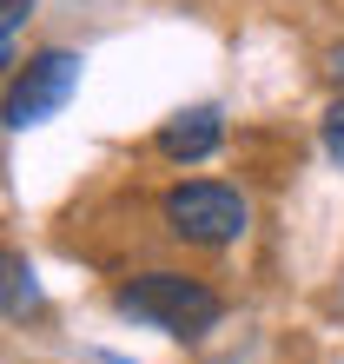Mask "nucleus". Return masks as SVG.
Instances as JSON below:
<instances>
[{"label":"nucleus","instance_id":"f257e3e1","mask_svg":"<svg viewBox=\"0 0 344 364\" xmlns=\"http://www.w3.org/2000/svg\"><path fill=\"white\" fill-rule=\"evenodd\" d=\"M113 305H119V318L153 325L166 338H205L225 318V298L205 278H186V272H139L113 291Z\"/></svg>","mask_w":344,"mask_h":364},{"label":"nucleus","instance_id":"f03ea898","mask_svg":"<svg viewBox=\"0 0 344 364\" xmlns=\"http://www.w3.org/2000/svg\"><path fill=\"white\" fill-rule=\"evenodd\" d=\"M159 212H166V232H172V239H186V245H199V252L239 245L245 225H252L245 192L239 186H219V179H179L159 199Z\"/></svg>","mask_w":344,"mask_h":364},{"label":"nucleus","instance_id":"7ed1b4c3","mask_svg":"<svg viewBox=\"0 0 344 364\" xmlns=\"http://www.w3.org/2000/svg\"><path fill=\"white\" fill-rule=\"evenodd\" d=\"M80 73H86V60L73 47H40V53H27L14 67L7 93H0V126H7V133H33V126H47L60 106L80 93Z\"/></svg>","mask_w":344,"mask_h":364},{"label":"nucleus","instance_id":"20e7f679","mask_svg":"<svg viewBox=\"0 0 344 364\" xmlns=\"http://www.w3.org/2000/svg\"><path fill=\"white\" fill-rule=\"evenodd\" d=\"M219 139H225L219 106H186V113H172V119L159 126V153H166V159H179V166L212 159V153H219Z\"/></svg>","mask_w":344,"mask_h":364},{"label":"nucleus","instance_id":"39448f33","mask_svg":"<svg viewBox=\"0 0 344 364\" xmlns=\"http://www.w3.org/2000/svg\"><path fill=\"white\" fill-rule=\"evenodd\" d=\"M0 318H14V325H40L47 318V291H40L27 252H14V245H0Z\"/></svg>","mask_w":344,"mask_h":364},{"label":"nucleus","instance_id":"423d86ee","mask_svg":"<svg viewBox=\"0 0 344 364\" xmlns=\"http://www.w3.org/2000/svg\"><path fill=\"white\" fill-rule=\"evenodd\" d=\"M318 133H325V153H331V166H344V100L325 113V126H318Z\"/></svg>","mask_w":344,"mask_h":364},{"label":"nucleus","instance_id":"0eeeda50","mask_svg":"<svg viewBox=\"0 0 344 364\" xmlns=\"http://www.w3.org/2000/svg\"><path fill=\"white\" fill-rule=\"evenodd\" d=\"M20 20H27V0H0V40H7Z\"/></svg>","mask_w":344,"mask_h":364},{"label":"nucleus","instance_id":"6e6552de","mask_svg":"<svg viewBox=\"0 0 344 364\" xmlns=\"http://www.w3.org/2000/svg\"><path fill=\"white\" fill-rule=\"evenodd\" d=\"M14 67H20V60L7 53V40H0V80H14Z\"/></svg>","mask_w":344,"mask_h":364}]
</instances>
